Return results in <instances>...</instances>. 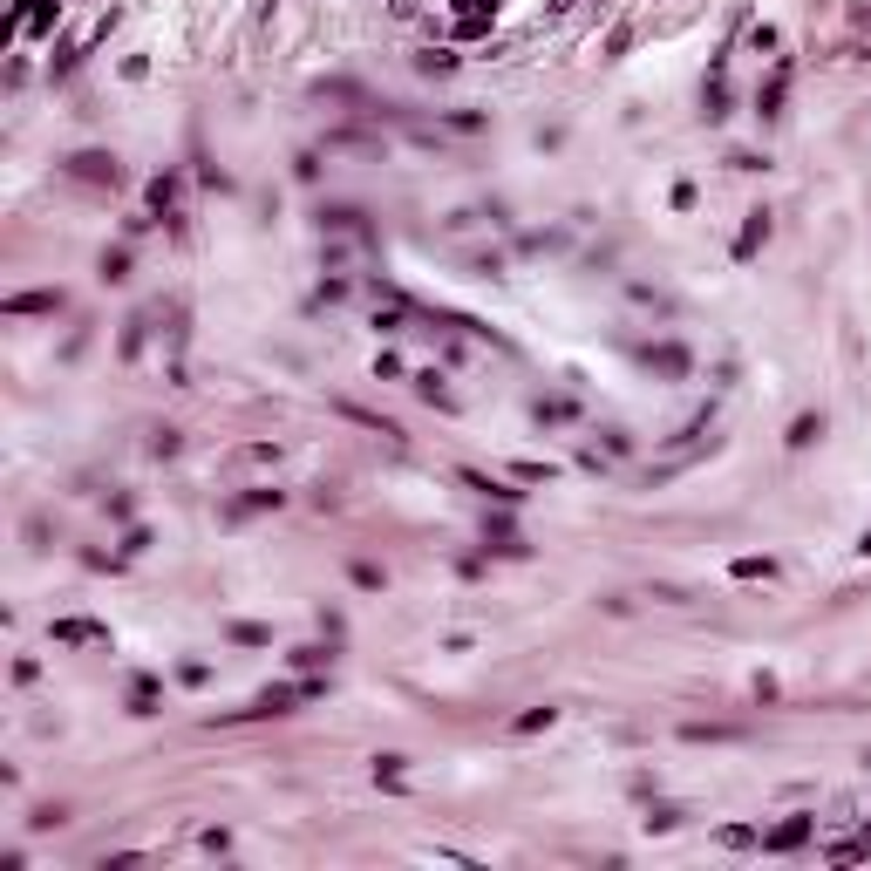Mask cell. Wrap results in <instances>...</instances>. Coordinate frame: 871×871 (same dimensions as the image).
<instances>
[{
  "instance_id": "1",
  "label": "cell",
  "mask_w": 871,
  "mask_h": 871,
  "mask_svg": "<svg viewBox=\"0 0 871 871\" xmlns=\"http://www.w3.org/2000/svg\"><path fill=\"white\" fill-rule=\"evenodd\" d=\"M68 170H76L82 184H116L122 177V164L109 150H76V157H68Z\"/></svg>"
},
{
  "instance_id": "2",
  "label": "cell",
  "mask_w": 871,
  "mask_h": 871,
  "mask_svg": "<svg viewBox=\"0 0 871 871\" xmlns=\"http://www.w3.org/2000/svg\"><path fill=\"white\" fill-rule=\"evenodd\" d=\"M783 95H790V61H776V76L763 82V95H756V116H783Z\"/></svg>"
},
{
  "instance_id": "3",
  "label": "cell",
  "mask_w": 871,
  "mask_h": 871,
  "mask_svg": "<svg viewBox=\"0 0 871 871\" xmlns=\"http://www.w3.org/2000/svg\"><path fill=\"white\" fill-rule=\"evenodd\" d=\"M763 844H769V851H796V844H811V817H783Z\"/></svg>"
},
{
  "instance_id": "4",
  "label": "cell",
  "mask_w": 871,
  "mask_h": 871,
  "mask_svg": "<svg viewBox=\"0 0 871 871\" xmlns=\"http://www.w3.org/2000/svg\"><path fill=\"white\" fill-rule=\"evenodd\" d=\"M763 239H769V212H749V225H742V239H735V259H756Z\"/></svg>"
},
{
  "instance_id": "5",
  "label": "cell",
  "mask_w": 871,
  "mask_h": 871,
  "mask_svg": "<svg viewBox=\"0 0 871 871\" xmlns=\"http://www.w3.org/2000/svg\"><path fill=\"white\" fill-rule=\"evenodd\" d=\"M7 313H61V293H14Z\"/></svg>"
},
{
  "instance_id": "6",
  "label": "cell",
  "mask_w": 871,
  "mask_h": 871,
  "mask_svg": "<svg viewBox=\"0 0 871 871\" xmlns=\"http://www.w3.org/2000/svg\"><path fill=\"white\" fill-rule=\"evenodd\" d=\"M463 484H470V490H484L490 504H518V490H504L497 476H484V470H463Z\"/></svg>"
},
{
  "instance_id": "7",
  "label": "cell",
  "mask_w": 871,
  "mask_h": 871,
  "mask_svg": "<svg viewBox=\"0 0 871 871\" xmlns=\"http://www.w3.org/2000/svg\"><path fill=\"white\" fill-rule=\"evenodd\" d=\"M647 367H660V375H688V348H647Z\"/></svg>"
},
{
  "instance_id": "8",
  "label": "cell",
  "mask_w": 871,
  "mask_h": 871,
  "mask_svg": "<svg viewBox=\"0 0 871 871\" xmlns=\"http://www.w3.org/2000/svg\"><path fill=\"white\" fill-rule=\"evenodd\" d=\"M55 640H61V647H82V640H109V633H103V627H89V620H61Z\"/></svg>"
},
{
  "instance_id": "9",
  "label": "cell",
  "mask_w": 871,
  "mask_h": 871,
  "mask_svg": "<svg viewBox=\"0 0 871 871\" xmlns=\"http://www.w3.org/2000/svg\"><path fill=\"white\" fill-rule=\"evenodd\" d=\"M817 436H824V415H796L790 422V449H811Z\"/></svg>"
},
{
  "instance_id": "10",
  "label": "cell",
  "mask_w": 871,
  "mask_h": 871,
  "mask_svg": "<svg viewBox=\"0 0 871 871\" xmlns=\"http://www.w3.org/2000/svg\"><path fill=\"white\" fill-rule=\"evenodd\" d=\"M150 212H164V218L177 212V177H157L150 184Z\"/></svg>"
},
{
  "instance_id": "11",
  "label": "cell",
  "mask_w": 871,
  "mask_h": 871,
  "mask_svg": "<svg viewBox=\"0 0 871 871\" xmlns=\"http://www.w3.org/2000/svg\"><path fill=\"white\" fill-rule=\"evenodd\" d=\"M490 551H504V558H518V551H524V538L511 531V524H490Z\"/></svg>"
},
{
  "instance_id": "12",
  "label": "cell",
  "mask_w": 871,
  "mask_h": 871,
  "mask_svg": "<svg viewBox=\"0 0 871 871\" xmlns=\"http://www.w3.org/2000/svg\"><path fill=\"white\" fill-rule=\"evenodd\" d=\"M769 572H776L769 558H735V579H769Z\"/></svg>"
},
{
  "instance_id": "13",
  "label": "cell",
  "mask_w": 871,
  "mask_h": 871,
  "mask_svg": "<svg viewBox=\"0 0 871 871\" xmlns=\"http://www.w3.org/2000/svg\"><path fill=\"white\" fill-rule=\"evenodd\" d=\"M150 702H157V681H137V688H130V708H137V715H150Z\"/></svg>"
},
{
  "instance_id": "14",
  "label": "cell",
  "mask_w": 871,
  "mask_h": 871,
  "mask_svg": "<svg viewBox=\"0 0 871 871\" xmlns=\"http://www.w3.org/2000/svg\"><path fill=\"white\" fill-rule=\"evenodd\" d=\"M375 783H388V790H395V783H402V756H382V763H375Z\"/></svg>"
},
{
  "instance_id": "15",
  "label": "cell",
  "mask_w": 871,
  "mask_h": 871,
  "mask_svg": "<svg viewBox=\"0 0 871 871\" xmlns=\"http://www.w3.org/2000/svg\"><path fill=\"white\" fill-rule=\"evenodd\" d=\"M130 273V252H103V279H122Z\"/></svg>"
},
{
  "instance_id": "16",
  "label": "cell",
  "mask_w": 871,
  "mask_h": 871,
  "mask_svg": "<svg viewBox=\"0 0 871 871\" xmlns=\"http://www.w3.org/2000/svg\"><path fill=\"white\" fill-rule=\"evenodd\" d=\"M538 729H551V708H531V715L518 721V735H538Z\"/></svg>"
},
{
  "instance_id": "17",
  "label": "cell",
  "mask_w": 871,
  "mask_h": 871,
  "mask_svg": "<svg viewBox=\"0 0 871 871\" xmlns=\"http://www.w3.org/2000/svg\"><path fill=\"white\" fill-rule=\"evenodd\" d=\"M857 551H871V531H865V545H857Z\"/></svg>"
}]
</instances>
